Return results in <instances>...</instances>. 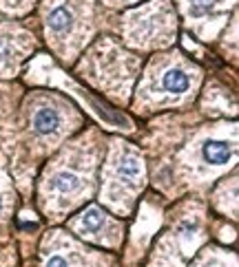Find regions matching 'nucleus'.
Segmentation results:
<instances>
[{"label": "nucleus", "instance_id": "f257e3e1", "mask_svg": "<svg viewBox=\"0 0 239 267\" xmlns=\"http://www.w3.org/2000/svg\"><path fill=\"white\" fill-rule=\"evenodd\" d=\"M202 154H204V161H208L213 166H222V164H228L230 157H233V146L224 142V139H210V142L204 144Z\"/></svg>", "mask_w": 239, "mask_h": 267}, {"label": "nucleus", "instance_id": "f03ea898", "mask_svg": "<svg viewBox=\"0 0 239 267\" xmlns=\"http://www.w3.org/2000/svg\"><path fill=\"white\" fill-rule=\"evenodd\" d=\"M188 86H191V75H188L184 69H168V71L162 75V88H164V93L184 95Z\"/></svg>", "mask_w": 239, "mask_h": 267}, {"label": "nucleus", "instance_id": "7ed1b4c3", "mask_svg": "<svg viewBox=\"0 0 239 267\" xmlns=\"http://www.w3.org/2000/svg\"><path fill=\"white\" fill-rule=\"evenodd\" d=\"M71 27H73V11L69 9V7L58 5L49 11V16H47V29L49 31L62 36V33L71 31Z\"/></svg>", "mask_w": 239, "mask_h": 267}, {"label": "nucleus", "instance_id": "20e7f679", "mask_svg": "<svg viewBox=\"0 0 239 267\" xmlns=\"http://www.w3.org/2000/svg\"><path fill=\"white\" fill-rule=\"evenodd\" d=\"M60 128V113L55 108H38L33 115V130L38 135H51Z\"/></svg>", "mask_w": 239, "mask_h": 267}, {"label": "nucleus", "instance_id": "39448f33", "mask_svg": "<svg viewBox=\"0 0 239 267\" xmlns=\"http://www.w3.org/2000/svg\"><path fill=\"white\" fill-rule=\"evenodd\" d=\"M51 188L58 194H65V196L73 194V192L80 190V177L73 172H69V170H62L51 179Z\"/></svg>", "mask_w": 239, "mask_h": 267}, {"label": "nucleus", "instance_id": "423d86ee", "mask_svg": "<svg viewBox=\"0 0 239 267\" xmlns=\"http://www.w3.org/2000/svg\"><path fill=\"white\" fill-rule=\"evenodd\" d=\"M78 228L82 234H97V232L104 230V214L97 208H89L87 212L80 216Z\"/></svg>", "mask_w": 239, "mask_h": 267}, {"label": "nucleus", "instance_id": "0eeeda50", "mask_svg": "<svg viewBox=\"0 0 239 267\" xmlns=\"http://www.w3.org/2000/svg\"><path fill=\"white\" fill-rule=\"evenodd\" d=\"M217 7V0H188V11L193 16H204V13H210Z\"/></svg>", "mask_w": 239, "mask_h": 267}, {"label": "nucleus", "instance_id": "6e6552de", "mask_svg": "<svg viewBox=\"0 0 239 267\" xmlns=\"http://www.w3.org/2000/svg\"><path fill=\"white\" fill-rule=\"evenodd\" d=\"M45 267H69V261L62 254H53V256H49L47 258V263Z\"/></svg>", "mask_w": 239, "mask_h": 267}]
</instances>
